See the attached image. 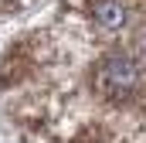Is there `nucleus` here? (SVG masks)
Masks as SVG:
<instances>
[{"label":"nucleus","instance_id":"obj_1","mask_svg":"<svg viewBox=\"0 0 146 143\" xmlns=\"http://www.w3.org/2000/svg\"><path fill=\"white\" fill-rule=\"evenodd\" d=\"M139 82H143V68H139V61L136 58H129V55H112L106 58L99 72H95V89L112 99V102H122V99H129L136 89H139Z\"/></svg>","mask_w":146,"mask_h":143},{"label":"nucleus","instance_id":"obj_2","mask_svg":"<svg viewBox=\"0 0 146 143\" xmlns=\"http://www.w3.org/2000/svg\"><path fill=\"white\" fill-rule=\"evenodd\" d=\"M92 21L102 27V31H119L122 24H126V7L119 3V0H95L92 3Z\"/></svg>","mask_w":146,"mask_h":143}]
</instances>
